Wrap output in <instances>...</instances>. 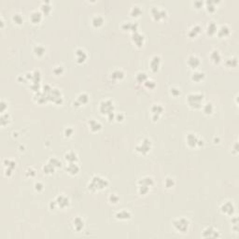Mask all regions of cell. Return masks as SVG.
I'll return each instance as SVG.
<instances>
[{
    "label": "cell",
    "instance_id": "obj_27",
    "mask_svg": "<svg viewBox=\"0 0 239 239\" xmlns=\"http://www.w3.org/2000/svg\"><path fill=\"white\" fill-rule=\"evenodd\" d=\"M201 31V26L200 25H194L193 27H192V29L189 31V36L190 37H194L196 36Z\"/></svg>",
    "mask_w": 239,
    "mask_h": 239
},
{
    "label": "cell",
    "instance_id": "obj_45",
    "mask_svg": "<svg viewBox=\"0 0 239 239\" xmlns=\"http://www.w3.org/2000/svg\"><path fill=\"white\" fill-rule=\"evenodd\" d=\"M4 164H5V166H7V168H10V169H14L15 167V163L13 161H10V160H5L4 161Z\"/></svg>",
    "mask_w": 239,
    "mask_h": 239
},
{
    "label": "cell",
    "instance_id": "obj_9",
    "mask_svg": "<svg viewBox=\"0 0 239 239\" xmlns=\"http://www.w3.org/2000/svg\"><path fill=\"white\" fill-rule=\"evenodd\" d=\"M160 57L159 56H153L152 59L151 60V63H149V66H151V69L152 72H157L160 67Z\"/></svg>",
    "mask_w": 239,
    "mask_h": 239
},
{
    "label": "cell",
    "instance_id": "obj_24",
    "mask_svg": "<svg viewBox=\"0 0 239 239\" xmlns=\"http://www.w3.org/2000/svg\"><path fill=\"white\" fill-rule=\"evenodd\" d=\"M65 159L69 163H75V162H77L78 157H77V154L74 151H69L65 155Z\"/></svg>",
    "mask_w": 239,
    "mask_h": 239
},
{
    "label": "cell",
    "instance_id": "obj_15",
    "mask_svg": "<svg viewBox=\"0 0 239 239\" xmlns=\"http://www.w3.org/2000/svg\"><path fill=\"white\" fill-rule=\"evenodd\" d=\"M188 65L192 67V68H196V67L199 66V65H200V60L198 57H196V56L192 55L188 58Z\"/></svg>",
    "mask_w": 239,
    "mask_h": 239
},
{
    "label": "cell",
    "instance_id": "obj_48",
    "mask_svg": "<svg viewBox=\"0 0 239 239\" xmlns=\"http://www.w3.org/2000/svg\"><path fill=\"white\" fill-rule=\"evenodd\" d=\"M109 201L111 202L112 204H116L119 201V196L116 195V194H111V195L109 196Z\"/></svg>",
    "mask_w": 239,
    "mask_h": 239
},
{
    "label": "cell",
    "instance_id": "obj_50",
    "mask_svg": "<svg viewBox=\"0 0 239 239\" xmlns=\"http://www.w3.org/2000/svg\"><path fill=\"white\" fill-rule=\"evenodd\" d=\"M72 134H73V129H72V128H70V127H67V128L65 129V136H70Z\"/></svg>",
    "mask_w": 239,
    "mask_h": 239
},
{
    "label": "cell",
    "instance_id": "obj_5",
    "mask_svg": "<svg viewBox=\"0 0 239 239\" xmlns=\"http://www.w3.org/2000/svg\"><path fill=\"white\" fill-rule=\"evenodd\" d=\"M151 141H149V139H148V138H144V139L141 141V143L138 144L136 147V151L142 153V154H146V153H148L149 151H151Z\"/></svg>",
    "mask_w": 239,
    "mask_h": 239
},
{
    "label": "cell",
    "instance_id": "obj_20",
    "mask_svg": "<svg viewBox=\"0 0 239 239\" xmlns=\"http://www.w3.org/2000/svg\"><path fill=\"white\" fill-rule=\"evenodd\" d=\"M116 218L119 219H129L131 218V213L127 210H122L116 214Z\"/></svg>",
    "mask_w": 239,
    "mask_h": 239
},
{
    "label": "cell",
    "instance_id": "obj_25",
    "mask_svg": "<svg viewBox=\"0 0 239 239\" xmlns=\"http://www.w3.org/2000/svg\"><path fill=\"white\" fill-rule=\"evenodd\" d=\"M217 25H216V24L214 22H209L208 24V25H207V34L208 35H210V36H212V35H214L215 33H217Z\"/></svg>",
    "mask_w": 239,
    "mask_h": 239
},
{
    "label": "cell",
    "instance_id": "obj_55",
    "mask_svg": "<svg viewBox=\"0 0 239 239\" xmlns=\"http://www.w3.org/2000/svg\"><path fill=\"white\" fill-rule=\"evenodd\" d=\"M116 119H117L118 122H122V119H123V115L122 113L118 114L117 116H116Z\"/></svg>",
    "mask_w": 239,
    "mask_h": 239
},
{
    "label": "cell",
    "instance_id": "obj_1",
    "mask_svg": "<svg viewBox=\"0 0 239 239\" xmlns=\"http://www.w3.org/2000/svg\"><path fill=\"white\" fill-rule=\"evenodd\" d=\"M107 184L108 183L107 181V179H105L101 177H98V176H95V177L92 178L91 182L89 183L88 188H89V190H91L92 192H95V190L105 189L107 186Z\"/></svg>",
    "mask_w": 239,
    "mask_h": 239
},
{
    "label": "cell",
    "instance_id": "obj_54",
    "mask_svg": "<svg viewBox=\"0 0 239 239\" xmlns=\"http://www.w3.org/2000/svg\"><path fill=\"white\" fill-rule=\"evenodd\" d=\"M0 109H1V112H4L5 111V109H6V107H7V106H6V104L4 103V101H1V105H0Z\"/></svg>",
    "mask_w": 239,
    "mask_h": 239
},
{
    "label": "cell",
    "instance_id": "obj_36",
    "mask_svg": "<svg viewBox=\"0 0 239 239\" xmlns=\"http://www.w3.org/2000/svg\"><path fill=\"white\" fill-rule=\"evenodd\" d=\"M54 168L55 167L53 165H51L50 163H48L47 164H45L43 166V171H44V173H46V174H52L54 172Z\"/></svg>",
    "mask_w": 239,
    "mask_h": 239
},
{
    "label": "cell",
    "instance_id": "obj_57",
    "mask_svg": "<svg viewBox=\"0 0 239 239\" xmlns=\"http://www.w3.org/2000/svg\"><path fill=\"white\" fill-rule=\"evenodd\" d=\"M152 119H153V121H156V119H159V115H158V114H153Z\"/></svg>",
    "mask_w": 239,
    "mask_h": 239
},
{
    "label": "cell",
    "instance_id": "obj_56",
    "mask_svg": "<svg viewBox=\"0 0 239 239\" xmlns=\"http://www.w3.org/2000/svg\"><path fill=\"white\" fill-rule=\"evenodd\" d=\"M114 117H115L114 112H111V113H109V114L107 115V118H108V119H109V121H112V119H114Z\"/></svg>",
    "mask_w": 239,
    "mask_h": 239
},
{
    "label": "cell",
    "instance_id": "obj_2",
    "mask_svg": "<svg viewBox=\"0 0 239 239\" xmlns=\"http://www.w3.org/2000/svg\"><path fill=\"white\" fill-rule=\"evenodd\" d=\"M204 99V95L201 93H190L188 95V104L190 107H192L193 108H199L201 107V103Z\"/></svg>",
    "mask_w": 239,
    "mask_h": 239
},
{
    "label": "cell",
    "instance_id": "obj_37",
    "mask_svg": "<svg viewBox=\"0 0 239 239\" xmlns=\"http://www.w3.org/2000/svg\"><path fill=\"white\" fill-rule=\"evenodd\" d=\"M41 10H42V12L45 13V14L50 13V11L51 10V7L50 4H49V2L43 3L42 5H41Z\"/></svg>",
    "mask_w": 239,
    "mask_h": 239
},
{
    "label": "cell",
    "instance_id": "obj_26",
    "mask_svg": "<svg viewBox=\"0 0 239 239\" xmlns=\"http://www.w3.org/2000/svg\"><path fill=\"white\" fill-rule=\"evenodd\" d=\"M210 58L215 63H219L220 62V60H221L220 54H219V52L218 51H213L210 53Z\"/></svg>",
    "mask_w": 239,
    "mask_h": 239
},
{
    "label": "cell",
    "instance_id": "obj_52",
    "mask_svg": "<svg viewBox=\"0 0 239 239\" xmlns=\"http://www.w3.org/2000/svg\"><path fill=\"white\" fill-rule=\"evenodd\" d=\"M53 72H54V74H56V75L62 74V73H63V67H62V66H57V67H55V68L53 69Z\"/></svg>",
    "mask_w": 239,
    "mask_h": 239
},
{
    "label": "cell",
    "instance_id": "obj_3",
    "mask_svg": "<svg viewBox=\"0 0 239 239\" xmlns=\"http://www.w3.org/2000/svg\"><path fill=\"white\" fill-rule=\"evenodd\" d=\"M173 225L178 231L181 232V233H186L189 228V220H187L184 218L178 219L174 220Z\"/></svg>",
    "mask_w": 239,
    "mask_h": 239
},
{
    "label": "cell",
    "instance_id": "obj_35",
    "mask_svg": "<svg viewBox=\"0 0 239 239\" xmlns=\"http://www.w3.org/2000/svg\"><path fill=\"white\" fill-rule=\"evenodd\" d=\"M34 52H35V54L37 56H41L44 54L45 52V48L43 46H41V45H37L35 48H34Z\"/></svg>",
    "mask_w": 239,
    "mask_h": 239
},
{
    "label": "cell",
    "instance_id": "obj_34",
    "mask_svg": "<svg viewBox=\"0 0 239 239\" xmlns=\"http://www.w3.org/2000/svg\"><path fill=\"white\" fill-rule=\"evenodd\" d=\"M40 80H41L40 73L38 72V71H35V72L32 74V81H33V83L39 84Z\"/></svg>",
    "mask_w": 239,
    "mask_h": 239
},
{
    "label": "cell",
    "instance_id": "obj_30",
    "mask_svg": "<svg viewBox=\"0 0 239 239\" xmlns=\"http://www.w3.org/2000/svg\"><path fill=\"white\" fill-rule=\"evenodd\" d=\"M141 12H142V10H141V9L138 6H134L132 9H131V10H130L131 16H133V17L139 16V15L141 14Z\"/></svg>",
    "mask_w": 239,
    "mask_h": 239
},
{
    "label": "cell",
    "instance_id": "obj_10",
    "mask_svg": "<svg viewBox=\"0 0 239 239\" xmlns=\"http://www.w3.org/2000/svg\"><path fill=\"white\" fill-rule=\"evenodd\" d=\"M186 140H187V144H188L190 148H193L197 146L198 144V137L196 136V134H189L188 136L186 137Z\"/></svg>",
    "mask_w": 239,
    "mask_h": 239
},
{
    "label": "cell",
    "instance_id": "obj_11",
    "mask_svg": "<svg viewBox=\"0 0 239 239\" xmlns=\"http://www.w3.org/2000/svg\"><path fill=\"white\" fill-rule=\"evenodd\" d=\"M56 203L59 205L60 207L62 208H65L66 207H68L69 205V199L65 196L63 195H59L57 197V199H56Z\"/></svg>",
    "mask_w": 239,
    "mask_h": 239
},
{
    "label": "cell",
    "instance_id": "obj_40",
    "mask_svg": "<svg viewBox=\"0 0 239 239\" xmlns=\"http://www.w3.org/2000/svg\"><path fill=\"white\" fill-rule=\"evenodd\" d=\"M49 163H50L51 165H53L54 167H59V166H61V162L58 160V159H56L54 158V157H51V158L49 160Z\"/></svg>",
    "mask_w": 239,
    "mask_h": 239
},
{
    "label": "cell",
    "instance_id": "obj_17",
    "mask_svg": "<svg viewBox=\"0 0 239 239\" xmlns=\"http://www.w3.org/2000/svg\"><path fill=\"white\" fill-rule=\"evenodd\" d=\"M73 224H74V228L76 229L77 231H80L82 228L84 226V221L83 219H82L80 217H77V218H75L73 220Z\"/></svg>",
    "mask_w": 239,
    "mask_h": 239
},
{
    "label": "cell",
    "instance_id": "obj_31",
    "mask_svg": "<svg viewBox=\"0 0 239 239\" xmlns=\"http://www.w3.org/2000/svg\"><path fill=\"white\" fill-rule=\"evenodd\" d=\"M151 111L153 112V114H158L160 115L163 111V107L159 104H154L151 107Z\"/></svg>",
    "mask_w": 239,
    "mask_h": 239
},
{
    "label": "cell",
    "instance_id": "obj_13",
    "mask_svg": "<svg viewBox=\"0 0 239 239\" xmlns=\"http://www.w3.org/2000/svg\"><path fill=\"white\" fill-rule=\"evenodd\" d=\"M66 171L71 175H77L80 171V167L76 163H69L68 165L66 166Z\"/></svg>",
    "mask_w": 239,
    "mask_h": 239
},
{
    "label": "cell",
    "instance_id": "obj_7",
    "mask_svg": "<svg viewBox=\"0 0 239 239\" xmlns=\"http://www.w3.org/2000/svg\"><path fill=\"white\" fill-rule=\"evenodd\" d=\"M221 211L228 216H232L234 212V207L231 202H226L221 205Z\"/></svg>",
    "mask_w": 239,
    "mask_h": 239
},
{
    "label": "cell",
    "instance_id": "obj_28",
    "mask_svg": "<svg viewBox=\"0 0 239 239\" xmlns=\"http://www.w3.org/2000/svg\"><path fill=\"white\" fill-rule=\"evenodd\" d=\"M205 78V74L203 72H199V71H196V72H194L192 76V80L193 81H196V82H199L201 81L203 78Z\"/></svg>",
    "mask_w": 239,
    "mask_h": 239
},
{
    "label": "cell",
    "instance_id": "obj_32",
    "mask_svg": "<svg viewBox=\"0 0 239 239\" xmlns=\"http://www.w3.org/2000/svg\"><path fill=\"white\" fill-rule=\"evenodd\" d=\"M78 102L80 103V105H83V104H86L89 101V96L88 95H86V93H80V95H78Z\"/></svg>",
    "mask_w": 239,
    "mask_h": 239
},
{
    "label": "cell",
    "instance_id": "obj_41",
    "mask_svg": "<svg viewBox=\"0 0 239 239\" xmlns=\"http://www.w3.org/2000/svg\"><path fill=\"white\" fill-rule=\"evenodd\" d=\"M226 65L228 66H232V67H234L237 65V59L236 58H232V59H228L226 61Z\"/></svg>",
    "mask_w": 239,
    "mask_h": 239
},
{
    "label": "cell",
    "instance_id": "obj_33",
    "mask_svg": "<svg viewBox=\"0 0 239 239\" xmlns=\"http://www.w3.org/2000/svg\"><path fill=\"white\" fill-rule=\"evenodd\" d=\"M136 78L139 83H142V82H145L148 80V76L145 72H139V73H137Z\"/></svg>",
    "mask_w": 239,
    "mask_h": 239
},
{
    "label": "cell",
    "instance_id": "obj_29",
    "mask_svg": "<svg viewBox=\"0 0 239 239\" xmlns=\"http://www.w3.org/2000/svg\"><path fill=\"white\" fill-rule=\"evenodd\" d=\"M123 77H124V73L122 72V70H114L113 72L111 73V78H114V80H121V78H122Z\"/></svg>",
    "mask_w": 239,
    "mask_h": 239
},
{
    "label": "cell",
    "instance_id": "obj_51",
    "mask_svg": "<svg viewBox=\"0 0 239 239\" xmlns=\"http://www.w3.org/2000/svg\"><path fill=\"white\" fill-rule=\"evenodd\" d=\"M171 93L174 96H178V95H180V91H179V90L177 89V88H172L171 89Z\"/></svg>",
    "mask_w": 239,
    "mask_h": 239
},
{
    "label": "cell",
    "instance_id": "obj_46",
    "mask_svg": "<svg viewBox=\"0 0 239 239\" xmlns=\"http://www.w3.org/2000/svg\"><path fill=\"white\" fill-rule=\"evenodd\" d=\"M7 121H9V115H7V114H3L1 116V119H0L2 126H5L6 124H7Z\"/></svg>",
    "mask_w": 239,
    "mask_h": 239
},
{
    "label": "cell",
    "instance_id": "obj_39",
    "mask_svg": "<svg viewBox=\"0 0 239 239\" xmlns=\"http://www.w3.org/2000/svg\"><path fill=\"white\" fill-rule=\"evenodd\" d=\"M12 20L14 22H16L17 24H21L22 21H24V19H22V16L21 14H19V13H16V14H14L13 15V17H12Z\"/></svg>",
    "mask_w": 239,
    "mask_h": 239
},
{
    "label": "cell",
    "instance_id": "obj_49",
    "mask_svg": "<svg viewBox=\"0 0 239 239\" xmlns=\"http://www.w3.org/2000/svg\"><path fill=\"white\" fill-rule=\"evenodd\" d=\"M43 187H44V185L42 184V183L41 182H36V184H35V189L36 190H43Z\"/></svg>",
    "mask_w": 239,
    "mask_h": 239
},
{
    "label": "cell",
    "instance_id": "obj_22",
    "mask_svg": "<svg viewBox=\"0 0 239 239\" xmlns=\"http://www.w3.org/2000/svg\"><path fill=\"white\" fill-rule=\"evenodd\" d=\"M89 126H90V129H91L92 132H96V131H99L101 129V124L96 122L95 119H91V121L89 122Z\"/></svg>",
    "mask_w": 239,
    "mask_h": 239
},
{
    "label": "cell",
    "instance_id": "obj_53",
    "mask_svg": "<svg viewBox=\"0 0 239 239\" xmlns=\"http://www.w3.org/2000/svg\"><path fill=\"white\" fill-rule=\"evenodd\" d=\"M193 5L195 6L197 9H199V7H201L202 6H203V2L202 1H195L193 3Z\"/></svg>",
    "mask_w": 239,
    "mask_h": 239
},
{
    "label": "cell",
    "instance_id": "obj_14",
    "mask_svg": "<svg viewBox=\"0 0 239 239\" xmlns=\"http://www.w3.org/2000/svg\"><path fill=\"white\" fill-rule=\"evenodd\" d=\"M86 58H87V55H86L85 51L81 49H78L76 51V61L78 63H83Z\"/></svg>",
    "mask_w": 239,
    "mask_h": 239
},
{
    "label": "cell",
    "instance_id": "obj_47",
    "mask_svg": "<svg viewBox=\"0 0 239 239\" xmlns=\"http://www.w3.org/2000/svg\"><path fill=\"white\" fill-rule=\"evenodd\" d=\"M145 86L147 88H149V89H153L155 87V82L153 81V80H147L145 81Z\"/></svg>",
    "mask_w": 239,
    "mask_h": 239
},
{
    "label": "cell",
    "instance_id": "obj_4",
    "mask_svg": "<svg viewBox=\"0 0 239 239\" xmlns=\"http://www.w3.org/2000/svg\"><path fill=\"white\" fill-rule=\"evenodd\" d=\"M99 109L102 114L108 115L109 113H111V112H113L114 105L110 100H105V101H102V102H101Z\"/></svg>",
    "mask_w": 239,
    "mask_h": 239
},
{
    "label": "cell",
    "instance_id": "obj_23",
    "mask_svg": "<svg viewBox=\"0 0 239 239\" xmlns=\"http://www.w3.org/2000/svg\"><path fill=\"white\" fill-rule=\"evenodd\" d=\"M230 34V28L226 25H222L218 31V36L219 37H225Z\"/></svg>",
    "mask_w": 239,
    "mask_h": 239
},
{
    "label": "cell",
    "instance_id": "obj_38",
    "mask_svg": "<svg viewBox=\"0 0 239 239\" xmlns=\"http://www.w3.org/2000/svg\"><path fill=\"white\" fill-rule=\"evenodd\" d=\"M204 112L205 114H211L213 112V105L211 103H207L204 106Z\"/></svg>",
    "mask_w": 239,
    "mask_h": 239
},
{
    "label": "cell",
    "instance_id": "obj_44",
    "mask_svg": "<svg viewBox=\"0 0 239 239\" xmlns=\"http://www.w3.org/2000/svg\"><path fill=\"white\" fill-rule=\"evenodd\" d=\"M149 190V187L145 186V185H139V188H138V192H139L140 194H146Z\"/></svg>",
    "mask_w": 239,
    "mask_h": 239
},
{
    "label": "cell",
    "instance_id": "obj_12",
    "mask_svg": "<svg viewBox=\"0 0 239 239\" xmlns=\"http://www.w3.org/2000/svg\"><path fill=\"white\" fill-rule=\"evenodd\" d=\"M218 232H216L213 227H208L203 232V237H219Z\"/></svg>",
    "mask_w": 239,
    "mask_h": 239
},
{
    "label": "cell",
    "instance_id": "obj_43",
    "mask_svg": "<svg viewBox=\"0 0 239 239\" xmlns=\"http://www.w3.org/2000/svg\"><path fill=\"white\" fill-rule=\"evenodd\" d=\"M207 9L209 12H213V11H215L216 9V7H215V2H212V1H207Z\"/></svg>",
    "mask_w": 239,
    "mask_h": 239
},
{
    "label": "cell",
    "instance_id": "obj_6",
    "mask_svg": "<svg viewBox=\"0 0 239 239\" xmlns=\"http://www.w3.org/2000/svg\"><path fill=\"white\" fill-rule=\"evenodd\" d=\"M151 14H152L153 18H154L155 20H157V21H159V20H161V19H163V18H164L166 16L165 10L161 9H159V7H152Z\"/></svg>",
    "mask_w": 239,
    "mask_h": 239
},
{
    "label": "cell",
    "instance_id": "obj_8",
    "mask_svg": "<svg viewBox=\"0 0 239 239\" xmlns=\"http://www.w3.org/2000/svg\"><path fill=\"white\" fill-rule=\"evenodd\" d=\"M132 39L134 41V43L136 45L137 47H141L142 45L144 43V36L141 35V34L137 33V32H134L133 33L132 35Z\"/></svg>",
    "mask_w": 239,
    "mask_h": 239
},
{
    "label": "cell",
    "instance_id": "obj_18",
    "mask_svg": "<svg viewBox=\"0 0 239 239\" xmlns=\"http://www.w3.org/2000/svg\"><path fill=\"white\" fill-rule=\"evenodd\" d=\"M41 18H42V15H41L40 12L38 11H33L30 15V20L33 22V24H37L41 21Z\"/></svg>",
    "mask_w": 239,
    "mask_h": 239
},
{
    "label": "cell",
    "instance_id": "obj_21",
    "mask_svg": "<svg viewBox=\"0 0 239 239\" xmlns=\"http://www.w3.org/2000/svg\"><path fill=\"white\" fill-rule=\"evenodd\" d=\"M92 22L95 27H100V26L104 24V19L102 16H100V15H96V16L92 18Z\"/></svg>",
    "mask_w": 239,
    "mask_h": 239
},
{
    "label": "cell",
    "instance_id": "obj_42",
    "mask_svg": "<svg viewBox=\"0 0 239 239\" xmlns=\"http://www.w3.org/2000/svg\"><path fill=\"white\" fill-rule=\"evenodd\" d=\"M174 179L171 178H166L165 180H164V186L166 187V188H171V187L174 186Z\"/></svg>",
    "mask_w": 239,
    "mask_h": 239
},
{
    "label": "cell",
    "instance_id": "obj_16",
    "mask_svg": "<svg viewBox=\"0 0 239 239\" xmlns=\"http://www.w3.org/2000/svg\"><path fill=\"white\" fill-rule=\"evenodd\" d=\"M137 24L136 22H126L122 24V28L124 30H131L133 33L136 32L137 30Z\"/></svg>",
    "mask_w": 239,
    "mask_h": 239
},
{
    "label": "cell",
    "instance_id": "obj_19",
    "mask_svg": "<svg viewBox=\"0 0 239 239\" xmlns=\"http://www.w3.org/2000/svg\"><path fill=\"white\" fill-rule=\"evenodd\" d=\"M153 178L151 177H144L143 178H141L139 181H138V184L139 185H145V186H148V187H151L153 185Z\"/></svg>",
    "mask_w": 239,
    "mask_h": 239
}]
</instances>
